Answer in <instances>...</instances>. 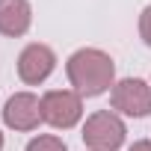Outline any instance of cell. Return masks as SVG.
<instances>
[{"label": "cell", "mask_w": 151, "mask_h": 151, "mask_svg": "<svg viewBox=\"0 0 151 151\" xmlns=\"http://www.w3.org/2000/svg\"><path fill=\"white\" fill-rule=\"evenodd\" d=\"M68 80L74 86L80 98H95V95H104L110 86H113V77H116V62L110 59V53L98 50V47H83L77 53L68 56Z\"/></svg>", "instance_id": "cell-1"}, {"label": "cell", "mask_w": 151, "mask_h": 151, "mask_svg": "<svg viewBox=\"0 0 151 151\" xmlns=\"http://www.w3.org/2000/svg\"><path fill=\"white\" fill-rule=\"evenodd\" d=\"M83 142L92 151H116L124 142V122L113 110H98L83 124Z\"/></svg>", "instance_id": "cell-2"}, {"label": "cell", "mask_w": 151, "mask_h": 151, "mask_svg": "<svg viewBox=\"0 0 151 151\" xmlns=\"http://www.w3.org/2000/svg\"><path fill=\"white\" fill-rule=\"evenodd\" d=\"M80 116H83V101L71 89H53L42 98V119L50 127L68 130L80 122Z\"/></svg>", "instance_id": "cell-3"}, {"label": "cell", "mask_w": 151, "mask_h": 151, "mask_svg": "<svg viewBox=\"0 0 151 151\" xmlns=\"http://www.w3.org/2000/svg\"><path fill=\"white\" fill-rule=\"evenodd\" d=\"M110 101H113V110L133 116V119H142L151 113V86L139 77H124L113 86Z\"/></svg>", "instance_id": "cell-4"}, {"label": "cell", "mask_w": 151, "mask_h": 151, "mask_svg": "<svg viewBox=\"0 0 151 151\" xmlns=\"http://www.w3.org/2000/svg\"><path fill=\"white\" fill-rule=\"evenodd\" d=\"M53 68H56V56H53V50L47 45H39V42L27 45L21 50V56H18V77L30 86L47 80Z\"/></svg>", "instance_id": "cell-5"}, {"label": "cell", "mask_w": 151, "mask_h": 151, "mask_svg": "<svg viewBox=\"0 0 151 151\" xmlns=\"http://www.w3.org/2000/svg\"><path fill=\"white\" fill-rule=\"evenodd\" d=\"M3 122L12 127V130H33L42 119V101L30 92H18L6 101L3 107Z\"/></svg>", "instance_id": "cell-6"}, {"label": "cell", "mask_w": 151, "mask_h": 151, "mask_svg": "<svg viewBox=\"0 0 151 151\" xmlns=\"http://www.w3.org/2000/svg\"><path fill=\"white\" fill-rule=\"evenodd\" d=\"M33 21V9L27 0H0V33L18 39L30 30Z\"/></svg>", "instance_id": "cell-7"}, {"label": "cell", "mask_w": 151, "mask_h": 151, "mask_svg": "<svg viewBox=\"0 0 151 151\" xmlns=\"http://www.w3.org/2000/svg\"><path fill=\"white\" fill-rule=\"evenodd\" d=\"M27 151H68V148H65V142L59 136H36L27 145Z\"/></svg>", "instance_id": "cell-8"}, {"label": "cell", "mask_w": 151, "mask_h": 151, "mask_svg": "<svg viewBox=\"0 0 151 151\" xmlns=\"http://www.w3.org/2000/svg\"><path fill=\"white\" fill-rule=\"evenodd\" d=\"M139 36H142L145 45L151 47V6H145L142 15H139Z\"/></svg>", "instance_id": "cell-9"}, {"label": "cell", "mask_w": 151, "mask_h": 151, "mask_svg": "<svg viewBox=\"0 0 151 151\" xmlns=\"http://www.w3.org/2000/svg\"><path fill=\"white\" fill-rule=\"evenodd\" d=\"M130 151H151V139H139V142H133Z\"/></svg>", "instance_id": "cell-10"}, {"label": "cell", "mask_w": 151, "mask_h": 151, "mask_svg": "<svg viewBox=\"0 0 151 151\" xmlns=\"http://www.w3.org/2000/svg\"><path fill=\"white\" fill-rule=\"evenodd\" d=\"M0 148H3V133H0Z\"/></svg>", "instance_id": "cell-11"}]
</instances>
